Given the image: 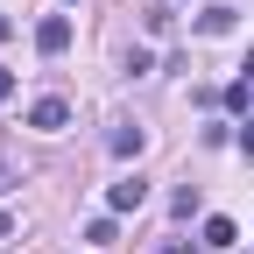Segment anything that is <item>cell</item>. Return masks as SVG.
I'll return each instance as SVG.
<instances>
[{"mask_svg":"<svg viewBox=\"0 0 254 254\" xmlns=\"http://www.w3.org/2000/svg\"><path fill=\"white\" fill-rule=\"evenodd\" d=\"M36 50H43V57H64V50H71V21H64V14L36 21Z\"/></svg>","mask_w":254,"mask_h":254,"instance_id":"6da1fadb","label":"cell"},{"mask_svg":"<svg viewBox=\"0 0 254 254\" xmlns=\"http://www.w3.org/2000/svg\"><path fill=\"white\" fill-rule=\"evenodd\" d=\"M28 127H43V134H64V127H71V106H64V99H36V106H28Z\"/></svg>","mask_w":254,"mask_h":254,"instance_id":"7a4b0ae2","label":"cell"},{"mask_svg":"<svg viewBox=\"0 0 254 254\" xmlns=\"http://www.w3.org/2000/svg\"><path fill=\"white\" fill-rule=\"evenodd\" d=\"M106 205H113V212H141V205H148V184H141V177H120V184L106 190Z\"/></svg>","mask_w":254,"mask_h":254,"instance_id":"3957f363","label":"cell"},{"mask_svg":"<svg viewBox=\"0 0 254 254\" xmlns=\"http://www.w3.org/2000/svg\"><path fill=\"white\" fill-rule=\"evenodd\" d=\"M141 141H148V134H141V127H127V120L106 134V148H113V155H141Z\"/></svg>","mask_w":254,"mask_h":254,"instance_id":"277c9868","label":"cell"},{"mask_svg":"<svg viewBox=\"0 0 254 254\" xmlns=\"http://www.w3.org/2000/svg\"><path fill=\"white\" fill-rule=\"evenodd\" d=\"M198 247H233V219H205V240Z\"/></svg>","mask_w":254,"mask_h":254,"instance_id":"5b68a950","label":"cell"},{"mask_svg":"<svg viewBox=\"0 0 254 254\" xmlns=\"http://www.w3.org/2000/svg\"><path fill=\"white\" fill-rule=\"evenodd\" d=\"M198 28H205V36H226V28H233V7H205Z\"/></svg>","mask_w":254,"mask_h":254,"instance_id":"8992f818","label":"cell"},{"mask_svg":"<svg viewBox=\"0 0 254 254\" xmlns=\"http://www.w3.org/2000/svg\"><path fill=\"white\" fill-rule=\"evenodd\" d=\"M85 240H92V247H113L120 233H113V219H92V226H85Z\"/></svg>","mask_w":254,"mask_h":254,"instance_id":"52a82bcc","label":"cell"},{"mask_svg":"<svg viewBox=\"0 0 254 254\" xmlns=\"http://www.w3.org/2000/svg\"><path fill=\"white\" fill-rule=\"evenodd\" d=\"M0 99H14V71H0Z\"/></svg>","mask_w":254,"mask_h":254,"instance_id":"ba28073f","label":"cell"},{"mask_svg":"<svg viewBox=\"0 0 254 254\" xmlns=\"http://www.w3.org/2000/svg\"><path fill=\"white\" fill-rule=\"evenodd\" d=\"M0 240H14V219H7V212H0Z\"/></svg>","mask_w":254,"mask_h":254,"instance_id":"9c48e42d","label":"cell"}]
</instances>
